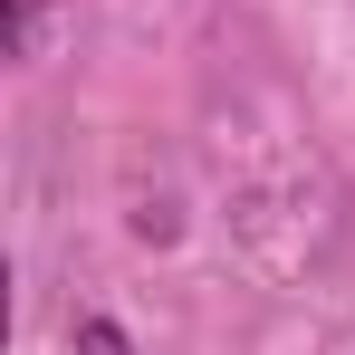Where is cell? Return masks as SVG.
Returning <instances> with one entry per match:
<instances>
[{
	"instance_id": "obj_2",
	"label": "cell",
	"mask_w": 355,
	"mask_h": 355,
	"mask_svg": "<svg viewBox=\"0 0 355 355\" xmlns=\"http://www.w3.org/2000/svg\"><path fill=\"white\" fill-rule=\"evenodd\" d=\"M77 355H135V336L116 317H77Z\"/></svg>"
},
{
	"instance_id": "obj_1",
	"label": "cell",
	"mask_w": 355,
	"mask_h": 355,
	"mask_svg": "<svg viewBox=\"0 0 355 355\" xmlns=\"http://www.w3.org/2000/svg\"><path fill=\"white\" fill-rule=\"evenodd\" d=\"M10 10V58H39V29H49V0H0Z\"/></svg>"
}]
</instances>
